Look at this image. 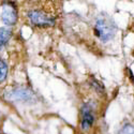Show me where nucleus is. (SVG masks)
<instances>
[{
	"label": "nucleus",
	"instance_id": "obj_3",
	"mask_svg": "<svg viewBox=\"0 0 134 134\" xmlns=\"http://www.w3.org/2000/svg\"><path fill=\"white\" fill-rule=\"evenodd\" d=\"M4 97L10 101L27 102V103L36 101L35 92L25 86H17L12 89H8L4 93Z\"/></svg>",
	"mask_w": 134,
	"mask_h": 134
},
{
	"label": "nucleus",
	"instance_id": "obj_9",
	"mask_svg": "<svg viewBox=\"0 0 134 134\" xmlns=\"http://www.w3.org/2000/svg\"><path fill=\"white\" fill-rule=\"evenodd\" d=\"M119 134H134V127L130 124H127L121 128Z\"/></svg>",
	"mask_w": 134,
	"mask_h": 134
},
{
	"label": "nucleus",
	"instance_id": "obj_6",
	"mask_svg": "<svg viewBox=\"0 0 134 134\" xmlns=\"http://www.w3.org/2000/svg\"><path fill=\"white\" fill-rule=\"evenodd\" d=\"M12 37V30L8 27L0 28V52L7 45V43Z\"/></svg>",
	"mask_w": 134,
	"mask_h": 134
},
{
	"label": "nucleus",
	"instance_id": "obj_7",
	"mask_svg": "<svg viewBox=\"0 0 134 134\" xmlns=\"http://www.w3.org/2000/svg\"><path fill=\"white\" fill-rule=\"evenodd\" d=\"M8 76V65L7 63L0 59V84L3 83Z\"/></svg>",
	"mask_w": 134,
	"mask_h": 134
},
{
	"label": "nucleus",
	"instance_id": "obj_5",
	"mask_svg": "<svg viewBox=\"0 0 134 134\" xmlns=\"http://www.w3.org/2000/svg\"><path fill=\"white\" fill-rule=\"evenodd\" d=\"M94 122V114L93 107L90 103H86L81 110V128L86 131L89 128H91Z\"/></svg>",
	"mask_w": 134,
	"mask_h": 134
},
{
	"label": "nucleus",
	"instance_id": "obj_2",
	"mask_svg": "<svg viewBox=\"0 0 134 134\" xmlns=\"http://www.w3.org/2000/svg\"><path fill=\"white\" fill-rule=\"evenodd\" d=\"M27 17L30 24L38 28H48L55 26L56 17L48 11L42 8H33L27 12Z\"/></svg>",
	"mask_w": 134,
	"mask_h": 134
},
{
	"label": "nucleus",
	"instance_id": "obj_4",
	"mask_svg": "<svg viewBox=\"0 0 134 134\" xmlns=\"http://www.w3.org/2000/svg\"><path fill=\"white\" fill-rule=\"evenodd\" d=\"M17 9L13 3H4L1 10V19L8 26H13L17 21Z\"/></svg>",
	"mask_w": 134,
	"mask_h": 134
},
{
	"label": "nucleus",
	"instance_id": "obj_1",
	"mask_svg": "<svg viewBox=\"0 0 134 134\" xmlns=\"http://www.w3.org/2000/svg\"><path fill=\"white\" fill-rule=\"evenodd\" d=\"M117 32V25L108 14H100L94 24V35L103 43H106L113 39Z\"/></svg>",
	"mask_w": 134,
	"mask_h": 134
},
{
	"label": "nucleus",
	"instance_id": "obj_8",
	"mask_svg": "<svg viewBox=\"0 0 134 134\" xmlns=\"http://www.w3.org/2000/svg\"><path fill=\"white\" fill-rule=\"evenodd\" d=\"M89 83H90L91 87L94 89L97 92H99V93H103V92H104V86H103L101 83H100L99 81H97L96 79H93V77H92Z\"/></svg>",
	"mask_w": 134,
	"mask_h": 134
}]
</instances>
